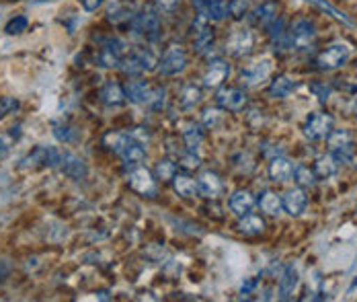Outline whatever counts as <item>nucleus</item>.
Wrapping results in <instances>:
<instances>
[{
	"label": "nucleus",
	"mask_w": 357,
	"mask_h": 302,
	"mask_svg": "<svg viewBox=\"0 0 357 302\" xmlns=\"http://www.w3.org/2000/svg\"><path fill=\"white\" fill-rule=\"evenodd\" d=\"M126 97L132 103L146 105L150 110H162L167 101V91L160 86H152L146 80H130L126 84Z\"/></svg>",
	"instance_id": "f257e3e1"
},
{
	"label": "nucleus",
	"mask_w": 357,
	"mask_h": 302,
	"mask_svg": "<svg viewBox=\"0 0 357 302\" xmlns=\"http://www.w3.org/2000/svg\"><path fill=\"white\" fill-rule=\"evenodd\" d=\"M160 10L152 4H146L142 10L136 13L132 19V31L136 38H140L146 43H154L160 38Z\"/></svg>",
	"instance_id": "f03ea898"
},
{
	"label": "nucleus",
	"mask_w": 357,
	"mask_h": 302,
	"mask_svg": "<svg viewBox=\"0 0 357 302\" xmlns=\"http://www.w3.org/2000/svg\"><path fill=\"white\" fill-rule=\"evenodd\" d=\"M158 68V60L156 56L146 50V47H138V50H128V54L123 56L119 70L128 76H140L144 73H152Z\"/></svg>",
	"instance_id": "7ed1b4c3"
},
{
	"label": "nucleus",
	"mask_w": 357,
	"mask_h": 302,
	"mask_svg": "<svg viewBox=\"0 0 357 302\" xmlns=\"http://www.w3.org/2000/svg\"><path fill=\"white\" fill-rule=\"evenodd\" d=\"M351 58V47L347 43H331L328 47H324L321 54L317 56L314 64L322 73H331L337 68H343Z\"/></svg>",
	"instance_id": "20e7f679"
},
{
	"label": "nucleus",
	"mask_w": 357,
	"mask_h": 302,
	"mask_svg": "<svg viewBox=\"0 0 357 302\" xmlns=\"http://www.w3.org/2000/svg\"><path fill=\"white\" fill-rule=\"evenodd\" d=\"M328 149L335 154V158L341 163H354L356 160V142L354 136L347 130H333L326 136Z\"/></svg>",
	"instance_id": "39448f33"
},
{
	"label": "nucleus",
	"mask_w": 357,
	"mask_h": 302,
	"mask_svg": "<svg viewBox=\"0 0 357 302\" xmlns=\"http://www.w3.org/2000/svg\"><path fill=\"white\" fill-rule=\"evenodd\" d=\"M287 36H289V47L291 50H300V52L312 47L317 43V38H319L314 23L308 21V19L294 21L291 27H289V31H287Z\"/></svg>",
	"instance_id": "423d86ee"
},
{
	"label": "nucleus",
	"mask_w": 357,
	"mask_h": 302,
	"mask_svg": "<svg viewBox=\"0 0 357 302\" xmlns=\"http://www.w3.org/2000/svg\"><path fill=\"white\" fill-rule=\"evenodd\" d=\"M62 160V152L56 146H36L29 152L23 160H21V169H50V167H58Z\"/></svg>",
	"instance_id": "0eeeda50"
},
{
	"label": "nucleus",
	"mask_w": 357,
	"mask_h": 302,
	"mask_svg": "<svg viewBox=\"0 0 357 302\" xmlns=\"http://www.w3.org/2000/svg\"><path fill=\"white\" fill-rule=\"evenodd\" d=\"M187 64H189L187 52L181 45H169L158 62V73L160 76H177L187 68Z\"/></svg>",
	"instance_id": "6e6552de"
},
{
	"label": "nucleus",
	"mask_w": 357,
	"mask_h": 302,
	"mask_svg": "<svg viewBox=\"0 0 357 302\" xmlns=\"http://www.w3.org/2000/svg\"><path fill=\"white\" fill-rule=\"evenodd\" d=\"M214 43V29L212 21H208L204 15H197L191 25V45L197 54H206Z\"/></svg>",
	"instance_id": "1a4fd4ad"
},
{
	"label": "nucleus",
	"mask_w": 357,
	"mask_h": 302,
	"mask_svg": "<svg viewBox=\"0 0 357 302\" xmlns=\"http://www.w3.org/2000/svg\"><path fill=\"white\" fill-rule=\"evenodd\" d=\"M128 54V45L126 41H121L119 38H107L101 43L99 50V62L105 68H119L123 56Z\"/></svg>",
	"instance_id": "9d476101"
},
{
	"label": "nucleus",
	"mask_w": 357,
	"mask_h": 302,
	"mask_svg": "<svg viewBox=\"0 0 357 302\" xmlns=\"http://www.w3.org/2000/svg\"><path fill=\"white\" fill-rule=\"evenodd\" d=\"M333 126H335L333 115L317 112V114L308 115V119L304 123V136L308 140H322L333 132Z\"/></svg>",
	"instance_id": "9b49d317"
},
{
	"label": "nucleus",
	"mask_w": 357,
	"mask_h": 302,
	"mask_svg": "<svg viewBox=\"0 0 357 302\" xmlns=\"http://www.w3.org/2000/svg\"><path fill=\"white\" fill-rule=\"evenodd\" d=\"M215 103L224 112H243L249 103V97L243 89L236 86H224L215 93Z\"/></svg>",
	"instance_id": "f8f14e48"
},
{
	"label": "nucleus",
	"mask_w": 357,
	"mask_h": 302,
	"mask_svg": "<svg viewBox=\"0 0 357 302\" xmlns=\"http://www.w3.org/2000/svg\"><path fill=\"white\" fill-rule=\"evenodd\" d=\"M271 70H273V64H271L269 58L257 60V62H252V64L245 66V68L241 70V75H238L241 84H245V86H259L263 80L269 78Z\"/></svg>",
	"instance_id": "ddd939ff"
},
{
	"label": "nucleus",
	"mask_w": 357,
	"mask_h": 302,
	"mask_svg": "<svg viewBox=\"0 0 357 302\" xmlns=\"http://www.w3.org/2000/svg\"><path fill=\"white\" fill-rule=\"evenodd\" d=\"M128 181H130V188L134 189V191H138V193H142V195H148V197L156 195V179L142 165H138V167H134L130 171Z\"/></svg>",
	"instance_id": "4468645a"
},
{
	"label": "nucleus",
	"mask_w": 357,
	"mask_h": 302,
	"mask_svg": "<svg viewBox=\"0 0 357 302\" xmlns=\"http://www.w3.org/2000/svg\"><path fill=\"white\" fill-rule=\"evenodd\" d=\"M255 47V38L249 29H241V31H234L228 41H226V52L234 58H245L249 56Z\"/></svg>",
	"instance_id": "2eb2a0df"
},
{
	"label": "nucleus",
	"mask_w": 357,
	"mask_h": 302,
	"mask_svg": "<svg viewBox=\"0 0 357 302\" xmlns=\"http://www.w3.org/2000/svg\"><path fill=\"white\" fill-rule=\"evenodd\" d=\"M193 6L199 15H204L208 21H224L228 17V2L226 0H193Z\"/></svg>",
	"instance_id": "dca6fc26"
},
{
	"label": "nucleus",
	"mask_w": 357,
	"mask_h": 302,
	"mask_svg": "<svg viewBox=\"0 0 357 302\" xmlns=\"http://www.w3.org/2000/svg\"><path fill=\"white\" fill-rule=\"evenodd\" d=\"M282 206L289 216H300L308 206V195H306L304 188L298 186V188L287 189L282 197Z\"/></svg>",
	"instance_id": "f3484780"
},
{
	"label": "nucleus",
	"mask_w": 357,
	"mask_h": 302,
	"mask_svg": "<svg viewBox=\"0 0 357 302\" xmlns=\"http://www.w3.org/2000/svg\"><path fill=\"white\" fill-rule=\"evenodd\" d=\"M278 2L273 0H265L261 2L252 13H250V23L255 27H261V29H267L275 19H278Z\"/></svg>",
	"instance_id": "a211bd4d"
},
{
	"label": "nucleus",
	"mask_w": 357,
	"mask_h": 302,
	"mask_svg": "<svg viewBox=\"0 0 357 302\" xmlns=\"http://www.w3.org/2000/svg\"><path fill=\"white\" fill-rule=\"evenodd\" d=\"M60 169L62 173L68 177V179H74V181H80L89 175V167L82 158H78L76 154L72 152H64L62 154V160H60Z\"/></svg>",
	"instance_id": "6ab92c4d"
},
{
	"label": "nucleus",
	"mask_w": 357,
	"mask_h": 302,
	"mask_svg": "<svg viewBox=\"0 0 357 302\" xmlns=\"http://www.w3.org/2000/svg\"><path fill=\"white\" fill-rule=\"evenodd\" d=\"M228 75H230V64L226 60H222V58H215V60L210 62V66H208V70L204 75V86L218 89V86L224 84Z\"/></svg>",
	"instance_id": "aec40b11"
},
{
	"label": "nucleus",
	"mask_w": 357,
	"mask_h": 302,
	"mask_svg": "<svg viewBox=\"0 0 357 302\" xmlns=\"http://www.w3.org/2000/svg\"><path fill=\"white\" fill-rule=\"evenodd\" d=\"M267 31H269V43H271L273 52L284 54V52L289 50V36H287L284 19H280V17H278V19L267 27Z\"/></svg>",
	"instance_id": "412c9836"
},
{
	"label": "nucleus",
	"mask_w": 357,
	"mask_h": 302,
	"mask_svg": "<svg viewBox=\"0 0 357 302\" xmlns=\"http://www.w3.org/2000/svg\"><path fill=\"white\" fill-rule=\"evenodd\" d=\"M269 179L275 181V183H286L294 177V165L287 160L286 156H273L269 160Z\"/></svg>",
	"instance_id": "4be33fe9"
},
{
	"label": "nucleus",
	"mask_w": 357,
	"mask_h": 302,
	"mask_svg": "<svg viewBox=\"0 0 357 302\" xmlns=\"http://www.w3.org/2000/svg\"><path fill=\"white\" fill-rule=\"evenodd\" d=\"M197 189L204 197H210V199H215L220 197V193L224 191V186H222V179L218 177V173L214 171H204L199 177H197Z\"/></svg>",
	"instance_id": "5701e85b"
},
{
	"label": "nucleus",
	"mask_w": 357,
	"mask_h": 302,
	"mask_svg": "<svg viewBox=\"0 0 357 302\" xmlns=\"http://www.w3.org/2000/svg\"><path fill=\"white\" fill-rule=\"evenodd\" d=\"M228 204H230V210L241 218V216L252 212L257 199H255V195L250 193L249 189H236V191L230 195V202H228Z\"/></svg>",
	"instance_id": "b1692460"
},
{
	"label": "nucleus",
	"mask_w": 357,
	"mask_h": 302,
	"mask_svg": "<svg viewBox=\"0 0 357 302\" xmlns=\"http://www.w3.org/2000/svg\"><path fill=\"white\" fill-rule=\"evenodd\" d=\"M99 99L107 105V107H119V105H123L126 103V89L119 84V82H113V80H109L105 82L103 86H101V91H99Z\"/></svg>",
	"instance_id": "393cba45"
},
{
	"label": "nucleus",
	"mask_w": 357,
	"mask_h": 302,
	"mask_svg": "<svg viewBox=\"0 0 357 302\" xmlns=\"http://www.w3.org/2000/svg\"><path fill=\"white\" fill-rule=\"evenodd\" d=\"M296 89H298V82H296L291 76L278 75L271 80L267 93H269V97H273V99H286V97H289Z\"/></svg>",
	"instance_id": "a878e982"
},
{
	"label": "nucleus",
	"mask_w": 357,
	"mask_h": 302,
	"mask_svg": "<svg viewBox=\"0 0 357 302\" xmlns=\"http://www.w3.org/2000/svg\"><path fill=\"white\" fill-rule=\"evenodd\" d=\"M136 6L130 2H117L107 10V21L113 25H123V23H132V19L136 17Z\"/></svg>",
	"instance_id": "bb28decb"
},
{
	"label": "nucleus",
	"mask_w": 357,
	"mask_h": 302,
	"mask_svg": "<svg viewBox=\"0 0 357 302\" xmlns=\"http://www.w3.org/2000/svg\"><path fill=\"white\" fill-rule=\"evenodd\" d=\"M312 169H314L317 179H331L337 173V169H339V160L335 158L333 152H326V154H321L314 160V167Z\"/></svg>",
	"instance_id": "cd10ccee"
},
{
	"label": "nucleus",
	"mask_w": 357,
	"mask_h": 302,
	"mask_svg": "<svg viewBox=\"0 0 357 302\" xmlns=\"http://www.w3.org/2000/svg\"><path fill=\"white\" fill-rule=\"evenodd\" d=\"M119 156L126 163V167H132L134 169V167H138L144 158H146V151H144V146L140 142H136L134 138H130V142L123 146V151L119 152Z\"/></svg>",
	"instance_id": "c85d7f7f"
},
{
	"label": "nucleus",
	"mask_w": 357,
	"mask_h": 302,
	"mask_svg": "<svg viewBox=\"0 0 357 302\" xmlns=\"http://www.w3.org/2000/svg\"><path fill=\"white\" fill-rule=\"evenodd\" d=\"M298 269L294 267V265H287L286 269H284V273H282V278H280V299L282 301H289L291 299V294H294V290H296V286H298Z\"/></svg>",
	"instance_id": "c756f323"
},
{
	"label": "nucleus",
	"mask_w": 357,
	"mask_h": 302,
	"mask_svg": "<svg viewBox=\"0 0 357 302\" xmlns=\"http://www.w3.org/2000/svg\"><path fill=\"white\" fill-rule=\"evenodd\" d=\"M236 230L241 234H247V236H255V234H261L265 230V220L261 216H255V214H245L241 216V220L236 222Z\"/></svg>",
	"instance_id": "7c9ffc66"
},
{
	"label": "nucleus",
	"mask_w": 357,
	"mask_h": 302,
	"mask_svg": "<svg viewBox=\"0 0 357 302\" xmlns=\"http://www.w3.org/2000/svg\"><path fill=\"white\" fill-rule=\"evenodd\" d=\"M173 188L181 197H195L199 193L197 181L193 177H189V175H185V173H177L173 177Z\"/></svg>",
	"instance_id": "2f4dec72"
},
{
	"label": "nucleus",
	"mask_w": 357,
	"mask_h": 302,
	"mask_svg": "<svg viewBox=\"0 0 357 302\" xmlns=\"http://www.w3.org/2000/svg\"><path fill=\"white\" fill-rule=\"evenodd\" d=\"M259 208L261 212H265L267 216H278L282 212V197L275 193V191H265L261 197H259Z\"/></svg>",
	"instance_id": "473e14b6"
},
{
	"label": "nucleus",
	"mask_w": 357,
	"mask_h": 302,
	"mask_svg": "<svg viewBox=\"0 0 357 302\" xmlns=\"http://www.w3.org/2000/svg\"><path fill=\"white\" fill-rule=\"evenodd\" d=\"M202 101V89L195 84H185L178 93V105L183 110H193Z\"/></svg>",
	"instance_id": "72a5a7b5"
},
{
	"label": "nucleus",
	"mask_w": 357,
	"mask_h": 302,
	"mask_svg": "<svg viewBox=\"0 0 357 302\" xmlns=\"http://www.w3.org/2000/svg\"><path fill=\"white\" fill-rule=\"evenodd\" d=\"M183 140H185L187 151H197L202 146V142H204V130H202V126L187 123L185 130H183Z\"/></svg>",
	"instance_id": "f704fd0d"
},
{
	"label": "nucleus",
	"mask_w": 357,
	"mask_h": 302,
	"mask_svg": "<svg viewBox=\"0 0 357 302\" xmlns=\"http://www.w3.org/2000/svg\"><path fill=\"white\" fill-rule=\"evenodd\" d=\"M54 136H56L60 142L72 144V142H78L80 132H78L74 126H70V123H54Z\"/></svg>",
	"instance_id": "c9c22d12"
},
{
	"label": "nucleus",
	"mask_w": 357,
	"mask_h": 302,
	"mask_svg": "<svg viewBox=\"0 0 357 302\" xmlns=\"http://www.w3.org/2000/svg\"><path fill=\"white\" fill-rule=\"evenodd\" d=\"M308 2H312L314 6H319V8H321V10H324L326 15H331L333 19H337L339 23H345V25H349V27L354 25V21H351V19H349V17H347L343 10H339L337 6H333L328 0H308Z\"/></svg>",
	"instance_id": "e433bc0d"
},
{
	"label": "nucleus",
	"mask_w": 357,
	"mask_h": 302,
	"mask_svg": "<svg viewBox=\"0 0 357 302\" xmlns=\"http://www.w3.org/2000/svg\"><path fill=\"white\" fill-rule=\"evenodd\" d=\"M294 179L300 188H312L317 183V175H314V169L306 167V165H300L294 169Z\"/></svg>",
	"instance_id": "4c0bfd02"
},
{
	"label": "nucleus",
	"mask_w": 357,
	"mask_h": 302,
	"mask_svg": "<svg viewBox=\"0 0 357 302\" xmlns=\"http://www.w3.org/2000/svg\"><path fill=\"white\" fill-rule=\"evenodd\" d=\"M130 138H132V136L121 134V132H109V134H105V138H103V144H105L111 152L119 154V152L123 151V146L130 142Z\"/></svg>",
	"instance_id": "58836bf2"
},
{
	"label": "nucleus",
	"mask_w": 357,
	"mask_h": 302,
	"mask_svg": "<svg viewBox=\"0 0 357 302\" xmlns=\"http://www.w3.org/2000/svg\"><path fill=\"white\" fill-rule=\"evenodd\" d=\"M154 171H156V179H160V181H173V177L177 175V167H175V163L169 160V158L158 160Z\"/></svg>",
	"instance_id": "ea45409f"
},
{
	"label": "nucleus",
	"mask_w": 357,
	"mask_h": 302,
	"mask_svg": "<svg viewBox=\"0 0 357 302\" xmlns=\"http://www.w3.org/2000/svg\"><path fill=\"white\" fill-rule=\"evenodd\" d=\"M27 25H29V19H27L25 15H17V17H13V19L6 23L4 33H6V36H19V33H23V31L27 29Z\"/></svg>",
	"instance_id": "a19ab883"
},
{
	"label": "nucleus",
	"mask_w": 357,
	"mask_h": 302,
	"mask_svg": "<svg viewBox=\"0 0 357 302\" xmlns=\"http://www.w3.org/2000/svg\"><path fill=\"white\" fill-rule=\"evenodd\" d=\"M310 91L319 97V101H322V103H326L331 99V95H333V86L326 84V82H312Z\"/></svg>",
	"instance_id": "79ce46f5"
},
{
	"label": "nucleus",
	"mask_w": 357,
	"mask_h": 302,
	"mask_svg": "<svg viewBox=\"0 0 357 302\" xmlns=\"http://www.w3.org/2000/svg\"><path fill=\"white\" fill-rule=\"evenodd\" d=\"M17 110H19V101L15 97H0V119L15 114Z\"/></svg>",
	"instance_id": "37998d69"
},
{
	"label": "nucleus",
	"mask_w": 357,
	"mask_h": 302,
	"mask_svg": "<svg viewBox=\"0 0 357 302\" xmlns=\"http://www.w3.org/2000/svg\"><path fill=\"white\" fill-rule=\"evenodd\" d=\"M247 8H249V0H230L228 4V10L234 19H243Z\"/></svg>",
	"instance_id": "c03bdc74"
},
{
	"label": "nucleus",
	"mask_w": 357,
	"mask_h": 302,
	"mask_svg": "<svg viewBox=\"0 0 357 302\" xmlns=\"http://www.w3.org/2000/svg\"><path fill=\"white\" fill-rule=\"evenodd\" d=\"M199 165H202V160H199V156H197L193 151H187V154H183V156H181V167H183V169H187V171L199 169Z\"/></svg>",
	"instance_id": "a18cd8bd"
},
{
	"label": "nucleus",
	"mask_w": 357,
	"mask_h": 302,
	"mask_svg": "<svg viewBox=\"0 0 357 302\" xmlns=\"http://www.w3.org/2000/svg\"><path fill=\"white\" fill-rule=\"evenodd\" d=\"M181 4V0H156V8L160 13H173Z\"/></svg>",
	"instance_id": "49530a36"
},
{
	"label": "nucleus",
	"mask_w": 357,
	"mask_h": 302,
	"mask_svg": "<svg viewBox=\"0 0 357 302\" xmlns=\"http://www.w3.org/2000/svg\"><path fill=\"white\" fill-rule=\"evenodd\" d=\"M105 2H107V0H80V4H82V8H84L86 13H95V10H99Z\"/></svg>",
	"instance_id": "de8ad7c7"
},
{
	"label": "nucleus",
	"mask_w": 357,
	"mask_h": 302,
	"mask_svg": "<svg viewBox=\"0 0 357 302\" xmlns=\"http://www.w3.org/2000/svg\"><path fill=\"white\" fill-rule=\"evenodd\" d=\"M10 271H13L10 262H8V259H0V284L6 282V278L10 275Z\"/></svg>",
	"instance_id": "09e8293b"
},
{
	"label": "nucleus",
	"mask_w": 357,
	"mask_h": 302,
	"mask_svg": "<svg viewBox=\"0 0 357 302\" xmlns=\"http://www.w3.org/2000/svg\"><path fill=\"white\" fill-rule=\"evenodd\" d=\"M214 114H215V110H206V112H204V119H206V126H214L215 121L220 119V117H218V115H214Z\"/></svg>",
	"instance_id": "8fccbe9b"
},
{
	"label": "nucleus",
	"mask_w": 357,
	"mask_h": 302,
	"mask_svg": "<svg viewBox=\"0 0 357 302\" xmlns=\"http://www.w3.org/2000/svg\"><path fill=\"white\" fill-rule=\"evenodd\" d=\"M255 284H257L255 280H247V284H243V292H245V294H249L250 290H252V286H255Z\"/></svg>",
	"instance_id": "3c124183"
},
{
	"label": "nucleus",
	"mask_w": 357,
	"mask_h": 302,
	"mask_svg": "<svg viewBox=\"0 0 357 302\" xmlns=\"http://www.w3.org/2000/svg\"><path fill=\"white\" fill-rule=\"evenodd\" d=\"M8 151V146H6V142H0V156L4 154V152Z\"/></svg>",
	"instance_id": "603ef678"
},
{
	"label": "nucleus",
	"mask_w": 357,
	"mask_h": 302,
	"mask_svg": "<svg viewBox=\"0 0 357 302\" xmlns=\"http://www.w3.org/2000/svg\"><path fill=\"white\" fill-rule=\"evenodd\" d=\"M357 288V275H356V280H354V282H351V286H349V292H354V290H356Z\"/></svg>",
	"instance_id": "864d4df0"
},
{
	"label": "nucleus",
	"mask_w": 357,
	"mask_h": 302,
	"mask_svg": "<svg viewBox=\"0 0 357 302\" xmlns=\"http://www.w3.org/2000/svg\"><path fill=\"white\" fill-rule=\"evenodd\" d=\"M354 114H356V117H357V101H356V105H354Z\"/></svg>",
	"instance_id": "5fc2aeb1"
}]
</instances>
